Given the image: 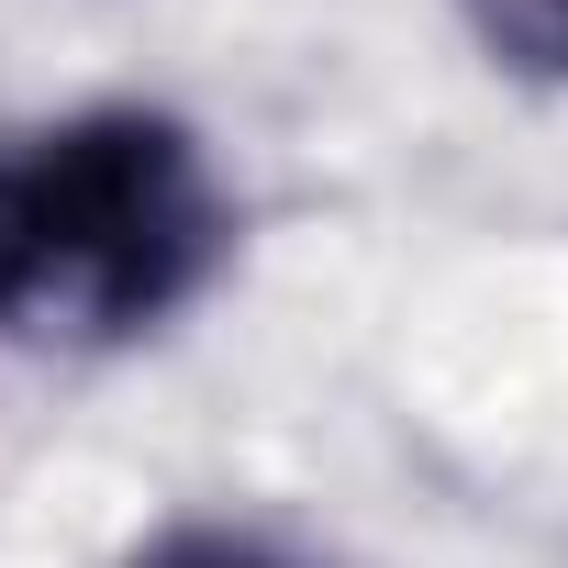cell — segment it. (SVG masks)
<instances>
[{"label": "cell", "instance_id": "1", "mask_svg": "<svg viewBox=\"0 0 568 568\" xmlns=\"http://www.w3.org/2000/svg\"><path fill=\"white\" fill-rule=\"evenodd\" d=\"M234 256V190L168 101H79L0 145V324L45 346L168 335Z\"/></svg>", "mask_w": 568, "mask_h": 568}, {"label": "cell", "instance_id": "2", "mask_svg": "<svg viewBox=\"0 0 568 568\" xmlns=\"http://www.w3.org/2000/svg\"><path fill=\"white\" fill-rule=\"evenodd\" d=\"M457 12H468V34H479L490 68L568 90V0H457Z\"/></svg>", "mask_w": 568, "mask_h": 568}, {"label": "cell", "instance_id": "3", "mask_svg": "<svg viewBox=\"0 0 568 568\" xmlns=\"http://www.w3.org/2000/svg\"><path fill=\"white\" fill-rule=\"evenodd\" d=\"M134 568H302V557L267 546L256 524H168L156 546H134Z\"/></svg>", "mask_w": 568, "mask_h": 568}]
</instances>
